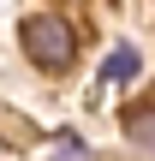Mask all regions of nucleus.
<instances>
[{
    "label": "nucleus",
    "instance_id": "1",
    "mask_svg": "<svg viewBox=\"0 0 155 161\" xmlns=\"http://www.w3.org/2000/svg\"><path fill=\"white\" fill-rule=\"evenodd\" d=\"M18 42H24V54H30L42 72H66V66H72V30H66L60 18H48V12L24 18V24H18Z\"/></svg>",
    "mask_w": 155,
    "mask_h": 161
},
{
    "label": "nucleus",
    "instance_id": "2",
    "mask_svg": "<svg viewBox=\"0 0 155 161\" xmlns=\"http://www.w3.org/2000/svg\"><path fill=\"white\" fill-rule=\"evenodd\" d=\"M125 137L143 143V149H155V108H131L125 114Z\"/></svg>",
    "mask_w": 155,
    "mask_h": 161
},
{
    "label": "nucleus",
    "instance_id": "3",
    "mask_svg": "<svg viewBox=\"0 0 155 161\" xmlns=\"http://www.w3.org/2000/svg\"><path fill=\"white\" fill-rule=\"evenodd\" d=\"M131 72H137V48H113L108 66H102V84H125Z\"/></svg>",
    "mask_w": 155,
    "mask_h": 161
}]
</instances>
